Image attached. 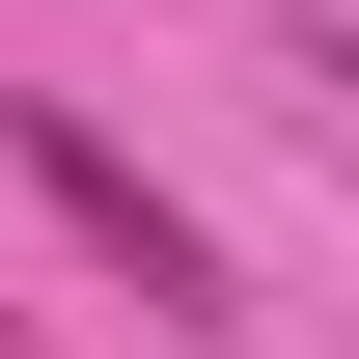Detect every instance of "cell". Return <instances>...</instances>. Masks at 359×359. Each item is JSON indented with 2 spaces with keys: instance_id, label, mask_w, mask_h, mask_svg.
I'll return each mask as SVG.
<instances>
[{
  "instance_id": "obj_1",
  "label": "cell",
  "mask_w": 359,
  "mask_h": 359,
  "mask_svg": "<svg viewBox=\"0 0 359 359\" xmlns=\"http://www.w3.org/2000/svg\"><path fill=\"white\" fill-rule=\"evenodd\" d=\"M0 166H28V194H55V222H83V249H111V304H138V332H222V249H194V194H166V166H138V138H111L83 83H28V111H0Z\"/></svg>"
},
{
  "instance_id": "obj_2",
  "label": "cell",
  "mask_w": 359,
  "mask_h": 359,
  "mask_svg": "<svg viewBox=\"0 0 359 359\" xmlns=\"http://www.w3.org/2000/svg\"><path fill=\"white\" fill-rule=\"evenodd\" d=\"M304 55H332V111H359V0H304Z\"/></svg>"
}]
</instances>
